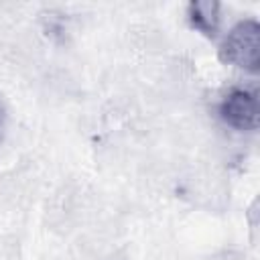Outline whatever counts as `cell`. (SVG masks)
Wrapping results in <instances>:
<instances>
[{"label":"cell","instance_id":"obj_3","mask_svg":"<svg viewBox=\"0 0 260 260\" xmlns=\"http://www.w3.org/2000/svg\"><path fill=\"white\" fill-rule=\"evenodd\" d=\"M219 4L215 2H191L189 4V18L195 28H199L205 35H213L217 30V16Z\"/></svg>","mask_w":260,"mask_h":260},{"label":"cell","instance_id":"obj_1","mask_svg":"<svg viewBox=\"0 0 260 260\" xmlns=\"http://www.w3.org/2000/svg\"><path fill=\"white\" fill-rule=\"evenodd\" d=\"M258 35L260 26L254 18L238 22L221 43V59L230 65L256 71L258 67Z\"/></svg>","mask_w":260,"mask_h":260},{"label":"cell","instance_id":"obj_4","mask_svg":"<svg viewBox=\"0 0 260 260\" xmlns=\"http://www.w3.org/2000/svg\"><path fill=\"white\" fill-rule=\"evenodd\" d=\"M0 130H2V108H0Z\"/></svg>","mask_w":260,"mask_h":260},{"label":"cell","instance_id":"obj_2","mask_svg":"<svg viewBox=\"0 0 260 260\" xmlns=\"http://www.w3.org/2000/svg\"><path fill=\"white\" fill-rule=\"evenodd\" d=\"M221 120L236 130H256L258 126V91L254 87H234L219 106Z\"/></svg>","mask_w":260,"mask_h":260}]
</instances>
